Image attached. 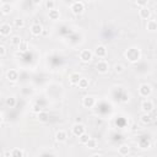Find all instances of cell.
<instances>
[{"label": "cell", "instance_id": "27", "mask_svg": "<svg viewBox=\"0 0 157 157\" xmlns=\"http://www.w3.org/2000/svg\"><path fill=\"white\" fill-rule=\"evenodd\" d=\"M13 25H15L16 28H23V27H25V20H22V18H16V20L13 21Z\"/></svg>", "mask_w": 157, "mask_h": 157}, {"label": "cell", "instance_id": "24", "mask_svg": "<svg viewBox=\"0 0 157 157\" xmlns=\"http://www.w3.org/2000/svg\"><path fill=\"white\" fill-rule=\"evenodd\" d=\"M97 146H98V142L93 137H90V140L86 142V147H88V148H97Z\"/></svg>", "mask_w": 157, "mask_h": 157}, {"label": "cell", "instance_id": "32", "mask_svg": "<svg viewBox=\"0 0 157 157\" xmlns=\"http://www.w3.org/2000/svg\"><path fill=\"white\" fill-rule=\"evenodd\" d=\"M147 2H148V0H136V5H137L139 7L147 6Z\"/></svg>", "mask_w": 157, "mask_h": 157}, {"label": "cell", "instance_id": "22", "mask_svg": "<svg viewBox=\"0 0 157 157\" xmlns=\"http://www.w3.org/2000/svg\"><path fill=\"white\" fill-rule=\"evenodd\" d=\"M5 104H6L7 107H10V108H13V107L16 105V98H15L13 96L6 97V98H5Z\"/></svg>", "mask_w": 157, "mask_h": 157}, {"label": "cell", "instance_id": "20", "mask_svg": "<svg viewBox=\"0 0 157 157\" xmlns=\"http://www.w3.org/2000/svg\"><path fill=\"white\" fill-rule=\"evenodd\" d=\"M146 28H147L148 31H151V32L157 31V21H155V20H148L147 23H146Z\"/></svg>", "mask_w": 157, "mask_h": 157}, {"label": "cell", "instance_id": "25", "mask_svg": "<svg viewBox=\"0 0 157 157\" xmlns=\"http://www.w3.org/2000/svg\"><path fill=\"white\" fill-rule=\"evenodd\" d=\"M11 152H12V157H25V155H26L25 151L21 148H12Z\"/></svg>", "mask_w": 157, "mask_h": 157}, {"label": "cell", "instance_id": "9", "mask_svg": "<svg viewBox=\"0 0 157 157\" xmlns=\"http://www.w3.org/2000/svg\"><path fill=\"white\" fill-rule=\"evenodd\" d=\"M94 54H96L99 59L105 58V55H107V47H105V45H103V44L97 45V47H96V49H94Z\"/></svg>", "mask_w": 157, "mask_h": 157}, {"label": "cell", "instance_id": "30", "mask_svg": "<svg viewBox=\"0 0 157 157\" xmlns=\"http://www.w3.org/2000/svg\"><path fill=\"white\" fill-rule=\"evenodd\" d=\"M45 7L48 10H54L55 9V1L54 0H47L45 1Z\"/></svg>", "mask_w": 157, "mask_h": 157}, {"label": "cell", "instance_id": "28", "mask_svg": "<svg viewBox=\"0 0 157 157\" xmlns=\"http://www.w3.org/2000/svg\"><path fill=\"white\" fill-rule=\"evenodd\" d=\"M124 65L123 64H115L114 66H113V70H114V72L115 74H121L123 71H124Z\"/></svg>", "mask_w": 157, "mask_h": 157}, {"label": "cell", "instance_id": "4", "mask_svg": "<svg viewBox=\"0 0 157 157\" xmlns=\"http://www.w3.org/2000/svg\"><path fill=\"white\" fill-rule=\"evenodd\" d=\"M96 70H97L99 74H105V72H108V70H109V64H108V61H105L104 59H101V60L96 64Z\"/></svg>", "mask_w": 157, "mask_h": 157}, {"label": "cell", "instance_id": "17", "mask_svg": "<svg viewBox=\"0 0 157 157\" xmlns=\"http://www.w3.org/2000/svg\"><path fill=\"white\" fill-rule=\"evenodd\" d=\"M0 10H1L2 15H9L12 10V6L10 5V2H2L1 6H0Z\"/></svg>", "mask_w": 157, "mask_h": 157}, {"label": "cell", "instance_id": "16", "mask_svg": "<svg viewBox=\"0 0 157 157\" xmlns=\"http://www.w3.org/2000/svg\"><path fill=\"white\" fill-rule=\"evenodd\" d=\"M118 152H119V155H120V156H128V155H129V152H130V146H129V145H126V144H123V145H120V146H119Z\"/></svg>", "mask_w": 157, "mask_h": 157}, {"label": "cell", "instance_id": "6", "mask_svg": "<svg viewBox=\"0 0 157 157\" xmlns=\"http://www.w3.org/2000/svg\"><path fill=\"white\" fill-rule=\"evenodd\" d=\"M78 58H80V60L82 63H90L92 60V58H93V53L91 50H88V49H83V50H81Z\"/></svg>", "mask_w": 157, "mask_h": 157}, {"label": "cell", "instance_id": "10", "mask_svg": "<svg viewBox=\"0 0 157 157\" xmlns=\"http://www.w3.org/2000/svg\"><path fill=\"white\" fill-rule=\"evenodd\" d=\"M139 16H140L142 20H150V17H151V10H150L147 6L140 7V10H139Z\"/></svg>", "mask_w": 157, "mask_h": 157}, {"label": "cell", "instance_id": "2", "mask_svg": "<svg viewBox=\"0 0 157 157\" xmlns=\"http://www.w3.org/2000/svg\"><path fill=\"white\" fill-rule=\"evenodd\" d=\"M70 10L74 15H81L85 11V4L82 1H74L70 6Z\"/></svg>", "mask_w": 157, "mask_h": 157}, {"label": "cell", "instance_id": "18", "mask_svg": "<svg viewBox=\"0 0 157 157\" xmlns=\"http://www.w3.org/2000/svg\"><path fill=\"white\" fill-rule=\"evenodd\" d=\"M37 119L40 121V123H47L49 120V114L44 110H40L39 113H37Z\"/></svg>", "mask_w": 157, "mask_h": 157}, {"label": "cell", "instance_id": "29", "mask_svg": "<svg viewBox=\"0 0 157 157\" xmlns=\"http://www.w3.org/2000/svg\"><path fill=\"white\" fill-rule=\"evenodd\" d=\"M78 140H80V142H81L82 145H86V142L90 140V136H88V134L83 132L82 135H80V136H78Z\"/></svg>", "mask_w": 157, "mask_h": 157}, {"label": "cell", "instance_id": "37", "mask_svg": "<svg viewBox=\"0 0 157 157\" xmlns=\"http://www.w3.org/2000/svg\"><path fill=\"white\" fill-rule=\"evenodd\" d=\"M55 153H53V152H49V151H45V152H42V153H39V156H54Z\"/></svg>", "mask_w": 157, "mask_h": 157}, {"label": "cell", "instance_id": "26", "mask_svg": "<svg viewBox=\"0 0 157 157\" xmlns=\"http://www.w3.org/2000/svg\"><path fill=\"white\" fill-rule=\"evenodd\" d=\"M10 42H11V44H12V45L18 47V45H20V43L22 42V39H21V37H18V36H12V37H11V39H10Z\"/></svg>", "mask_w": 157, "mask_h": 157}, {"label": "cell", "instance_id": "31", "mask_svg": "<svg viewBox=\"0 0 157 157\" xmlns=\"http://www.w3.org/2000/svg\"><path fill=\"white\" fill-rule=\"evenodd\" d=\"M17 48H18V50H20V52H26V50L28 49V43H27V42H25V40H22Z\"/></svg>", "mask_w": 157, "mask_h": 157}, {"label": "cell", "instance_id": "1", "mask_svg": "<svg viewBox=\"0 0 157 157\" xmlns=\"http://www.w3.org/2000/svg\"><path fill=\"white\" fill-rule=\"evenodd\" d=\"M124 55L128 59V61H130V63H137L140 60V58H141V52H140L139 48L131 47V48H129V49L125 50Z\"/></svg>", "mask_w": 157, "mask_h": 157}, {"label": "cell", "instance_id": "23", "mask_svg": "<svg viewBox=\"0 0 157 157\" xmlns=\"http://www.w3.org/2000/svg\"><path fill=\"white\" fill-rule=\"evenodd\" d=\"M59 17H60V12H59L56 9L49 10V18H50V20L56 21V20H59Z\"/></svg>", "mask_w": 157, "mask_h": 157}, {"label": "cell", "instance_id": "11", "mask_svg": "<svg viewBox=\"0 0 157 157\" xmlns=\"http://www.w3.org/2000/svg\"><path fill=\"white\" fill-rule=\"evenodd\" d=\"M31 33H32V36H40L42 33H43V26L42 25H39V23H33L32 26H31Z\"/></svg>", "mask_w": 157, "mask_h": 157}, {"label": "cell", "instance_id": "12", "mask_svg": "<svg viewBox=\"0 0 157 157\" xmlns=\"http://www.w3.org/2000/svg\"><path fill=\"white\" fill-rule=\"evenodd\" d=\"M6 78L10 81V82H15L18 80V72L17 70L15 69H10L7 72H6Z\"/></svg>", "mask_w": 157, "mask_h": 157}, {"label": "cell", "instance_id": "7", "mask_svg": "<svg viewBox=\"0 0 157 157\" xmlns=\"http://www.w3.org/2000/svg\"><path fill=\"white\" fill-rule=\"evenodd\" d=\"M82 105L85 108H93L96 105V98L93 96H85L82 98Z\"/></svg>", "mask_w": 157, "mask_h": 157}, {"label": "cell", "instance_id": "38", "mask_svg": "<svg viewBox=\"0 0 157 157\" xmlns=\"http://www.w3.org/2000/svg\"><path fill=\"white\" fill-rule=\"evenodd\" d=\"M32 2H33V5H36V6H38V5H40L42 2H43V0H31Z\"/></svg>", "mask_w": 157, "mask_h": 157}, {"label": "cell", "instance_id": "8", "mask_svg": "<svg viewBox=\"0 0 157 157\" xmlns=\"http://www.w3.org/2000/svg\"><path fill=\"white\" fill-rule=\"evenodd\" d=\"M141 109L144 113H151L153 110V102L151 99H144L141 103Z\"/></svg>", "mask_w": 157, "mask_h": 157}, {"label": "cell", "instance_id": "35", "mask_svg": "<svg viewBox=\"0 0 157 157\" xmlns=\"http://www.w3.org/2000/svg\"><path fill=\"white\" fill-rule=\"evenodd\" d=\"M139 145H140V147H141V148H147V147L150 146V142H148V141H146V142L140 141V142H139Z\"/></svg>", "mask_w": 157, "mask_h": 157}, {"label": "cell", "instance_id": "39", "mask_svg": "<svg viewBox=\"0 0 157 157\" xmlns=\"http://www.w3.org/2000/svg\"><path fill=\"white\" fill-rule=\"evenodd\" d=\"M92 156H103V152H96V153H93Z\"/></svg>", "mask_w": 157, "mask_h": 157}, {"label": "cell", "instance_id": "13", "mask_svg": "<svg viewBox=\"0 0 157 157\" xmlns=\"http://www.w3.org/2000/svg\"><path fill=\"white\" fill-rule=\"evenodd\" d=\"M11 31H12V28H11V26L9 23H1V26H0V34L2 37L10 36Z\"/></svg>", "mask_w": 157, "mask_h": 157}, {"label": "cell", "instance_id": "36", "mask_svg": "<svg viewBox=\"0 0 157 157\" xmlns=\"http://www.w3.org/2000/svg\"><path fill=\"white\" fill-rule=\"evenodd\" d=\"M40 110H42L40 105H38V104H34V105H33V112H36V113H39Z\"/></svg>", "mask_w": 157, "mask_h": 157}, {"label": "cell", "instance_id": "14", "mask_svg": "<svg viewBox=\"0 0 157 157\" xmlns=\"http://www.w3.org/2000/svg\"><path fill=\"white\" fill-rule=\"evenodd\" d=\"M66 139H67V132H66L65 130H59V131H56V134H55V140H56L58 142H65Z\"/></svg>", "mask_w": 157, "mask_h": 157}, {"label": "cell", "instance_id": "5", "mask_svg": "<svg viewBox=\"0 0 157 157\" xmlns=\"http://www.w3.org/2000/svg\"><path fill=\"white\" fill-rule=\"evenodd\" d=\"M71 132L75 135V136H80V135H82L83 132H86V128H85V125L83 124H81V123H75L74 125H72V128H71Z\"/></svg>", "mask_w": 157, "mask_h": 157}, {"label": "cell", "instance_id": "3", "mask_svg": "<svg viewBox=\"0 0 157 157\" xmlns=\"http://www.w3.org/2000/svg\"><path fill=\"white\" fill-rule=\"evenodd\" d=\"M151 93H152V87H151V85H148V83H142V85H140V87H139V94H140L141 97L147 98V97L151 96Z\"/></svg>", "mask_w": 157, "mask_h": 157}, {"label": "cell", "instance_id": "33", "mask_svg": "<svg viewBox=\"0 0 157 157\" xmlns=\"http://www.w3.org/2000/svg\"><path fill=\"white\" fill-rule=\"evenodd\" d=\"M5 55H6V48H5V45H0V58H5Z\"/></svg>", "mask_w": 157, "mask_h": 157}, {"label": "cell", "instance_id": "21", "mask_svg": "<svg viewBox=\"0 0 157 157\" xmlns=\"http://www.w3.org/2000/svg\"><path fill=\"white\" fill-rule=\"evenodd\" d=\"M77 86H78V88H81V90H86V88H88V86H90V81H88L86 77H81Z\"/></svg>", "mask_w": 157, "mask_h": 157}, {"label": "cell", "instance_id": "34", "mask_svg": "<svg viewBox=\"0 0 157 157\" xmlns=\"http://www.w3.org/2000/svg\"><path fill=\"white\" fill-rule=\"evenodd\" d=\"M1 156H2V157H12V152H11L10 150H5Z\"/></svg>", "mask_w": 157, "mask_h": 157}, {"label": "cell", "instance_id": "19", "mask_svg": "<svg viewBox=\"0 0 157 157\" xmlns=\"http://www.w3.org/2000/svg\"><path fill=\"white\" fill-rule=\"evenodd\" d=\"M140 120H141V123H142V124H150V123H152L153 118L151 117V114H150V113H144V114L140 117Z\"/></svg>", "mask_w": 157, "mask_h": 157}, {"label": "cell", "instance_id": "15", "mask_svg": "<svg viewBox=\"0 0 157 157\" xmlns=\"http://www.w3.org/2000/svg\"><path fill=\"white\" fill-rule=\"evenodd\" d=\"M80 78H81V76H80L77 72H72V74L69 76V82H70L71 86H77Z\"/></svg>", "mask_w": 157, "mask_h": 157}]
</instances>
